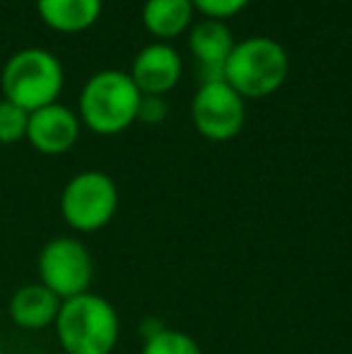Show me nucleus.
I'll return each instance as SVG.
<instances>
[{
    "instance_id": "nucleus-11",
    "label": "nucleus",
    "mask_w": 352,
    "mask_h": 354,
    "mask_svg": "<svg viewBox=\"0 0 352 354\" xmlns=\"http://www.w3.org/2000/svg\"><path fill=\"white\" fill-rule=\"evenodd\" d=\"M61 304L63 301L48 287H44L41 282H32L15 289V294L10 297L8 304V313L10 321L17 328L41 330V328H48L56 323Z\"/></svg>"
},
{
    "instance_id": "nucleus-6",
    "label": "nucleus",
    "mask_w": 352,
    "mask_h": 354,
    "mask_svg": "<svg viewBox=\"0 0 352 354\" xmlns=\"http://www.w3.org/2000/svg\"><path fill=\"white\" fill-rule=\"evenodd\" d=\"M39 282L48 287L61 301L89 292L94 275V263L89 248L80 239L58 236L51 239L39 253Z\"/></svg>"
},
{
    "instance_id": "nucleus-3",
    "label": "nucleus",
    "mask_w": 352,
    "mask_h": 354,
    "mask_svg": "<svg viewBox=\"0 0 352 354\" xmlns=\"http://www.w3.org/2000/svg\"><path fill=\"white\" fill-rule=\"evenodd\" d=\"M290 73L285 46L270 37H251L234 44L225 66V82L244 99H263L282 87Z\"/></svg>"
},
{
    "instance_id": "nucleus-15",
    "label": "nucleus",
    "mask_w": 352,
    "mask_h": 354,
    "mask_svg": "<svg viewBox=\"0 0 352 354\" xmlns=\"http://www.w3.org/2000/svg\"><path fill=\"white\" fill-rule=\"evenodd\" d=\"M29 111L3 99L0 102V145H12L27 138Z\"/></svg>"
},
{
    "instance_id": "nucleus-8",
    "label": "nucleus",
    "mask_w": 352,
    "mask_h": 354,
    "mask_svg": "<svg viewBox=\"0 0 352 354\" xmlns=\"http://www.w3.org/2000/svg\"><path fill=\"white\" fill-rule=\"evenodd\" d=\"M80 138V118L63 104H48L29 113L27 140L41 154H66Z\"/></svg>"
},
{
    "instance_id": "nucleus-4",
    "label": "nucleus",
    "mask_w": 352,
    "mask_h": 354,
    "mask_svg": "<svg viewBox=\"0 0 352 354\" xmlns=\"http://www.w3.org/2000/svg\"><path fill=\"white\" fill-rule=\"evenodd\" d=\"M66 84L63 66L46 48H22L8 58L0 75L3 99L22 106L24 111H37L56 104Z\"/></svg>"
},
{
    "instance_id": "nucleus-10",
    "label": "nucleus",
    "mask_w": 352,
    "mask_h": 354,
    "mask_svg": "<svg viewBox=\"0 0 352 354\" xmlns=\"http://www.w3.org/2000/svg\"><path fill=\"white\" fill-rule=\"evenodd\" d=\"M232 32L222 19H203L191 29L188 48L198 63V80L203 82H217L225 80V66L234 48Z\"/></svg>"
},
{
    "instance_id": "nucleus-14",
    "label": "nucleus",
    "mask_w": 352,
    "mask_h": 354,
    "mask_svg": "<svg viewBox=\"0 0 352 354\" xmlns=\"http://www.w3.org/2000/svg\"><path fill=\"white\" fill-rule=\"evenodd\" d=\"M140 354H203L201 345L188 333L174 328H157L147 333Z\"/></svg>"
},
{
    "instance_id": "nucleus-13",
    "label": "nucleus",
    "mask_w": 352,
    "mask_h": 354,
    "mask_svg": "<svg viewBox=\"0 0 352 354\" xmlns=\"http://www.w3.org/2000/svg\"><path fill=\"white\" fill-rule=\"evenodd\" d=\"M193 12L196 8L191 0H147L142 5V24L157 41L167 44L186 32Z\"/></svg>"
},
{
    "instance_id": "nucleus-12",
    "label": "nucleus",
    "mask_w": 352,
    "mask_h": 354,
    "mask_svg": "<svg viewBox=\"0 0 352 354\" xmlns=\"http://www.w3.org/2000/svg\"><path fill=\"white\" fill-rule=\"evenodd\" d=\"M104 0H37L39 17L63 34L85 32L99 19Z\"/></svg>"
},
{
    "instance_id": "nucleus-5",
    "label": "nucleus",
    "mask_w": 352,
    "mask_h": 354,
    "mask_svg": "<svg viewBox=\"0 0 352 354\" xmlns=\"http://www.w3.org/2000/svg\"><path fill=\"white\" fill-rule=\"evenodd\" d=\"M118 210V188L104 171H82L61 193V214L75 232L104 229Z\"/></svg>"
},
{
    "instance_id": "nucleus-7",
    "label": "nucleus",
    "mask_w": 352,
    "mask_h": 354,
    "mask_svg": "<svg viewBox=\"0 0 352 354\" xmlns=\"http://www.w3.org/2000/svg\"><path fill=\"white\" fill-rule=\"evenodd\" d=\"M191 118L196 131L212 142L234 140L246 121L244 97L225 80L203 82L191 102Z\"/></svg>"
},
{
    "instance_id": "nucleus-17",
    "label": "nucleus",
    "mask_w": 352,
    "mask_h": 354,
    "mask_svg": "<svg viewBox=\"0 0 352 354\" xmlns=\"http://www.w3.org/2000/svg\"><path fill=\"white\" fill-rule=\"evenodd\" d=\"M167 102L165 97H155V94H142L140 109H138V121L142 123H162L167 118Z\"/></svg>"
},
{
    "instance_id": "nucleus-16",
    "label": "nucleus",
    "mask_w": 352,
    "mask_h": 354,
    "mask_svg": "<svg viewBox=\"0 0 352 354\" xmlns=\"http://www.w3.org/2000/svg\"><path fill=\"white\" fill-rule=\"evenodd\" d=\"M193 8L201 10L207 19H222L225 22L227 17H234L241 10L249 5V0H191Z\"/></svg>"
},
{
    "instance_id": "nucleus-1",
    "label": "nucleus",
    "mask_w": 352,
    "mask_h": 354,
    "mask_svg": "<svg viewBox=\"0 0 352 354\" xmlns=\"http://www.w3.org/2000/svg\"><path fill=\"white\" fill-rule=\"evenodd\" d=\"M53 326L66 354H111L121 337L113 304L92 292L66 299Z\"/></svg>"
},
{
    "instance_id": "nucleus-9",
    "label": "nucleus",
    "mask_w": 352,
    "mask_h": 354,
    "mask_svg": "<svg viewBox=\"0 0 352 354\" xmlns=\"http://www.w3.org/2000/svg\"><path fill=\"white\" fill-rule=\"evenodd\" d=\"M128 75L136 82V87L140 89V94L165 97L181 80V56L169 44L155 41L138 51Z\"/></svg>"
},
{
    "instance_id": "nucleus-2",
    "label": "nucleus",
    "mask_w": 352,
    "mask_h": 354,
    "mask_svg": "<svg viewBox=\"0 0 352 354\" xmlns=\"http://www.w3.org/2000/svg\"><path fill=\"white\" fill-rule=\"evenodd\" d=\"M140 89L123 71H99L80 92V118L97 136H118L138 121Z\"/></svg>"
},
{
    "instance_id": "nucleus-18",
    "label": "nucleus",
    "mask_w": 352,
    "mask_h": 354,
    "mask_svg": "<svg viewBox=\"0 0 352 354\" xmlns=\"http://www.w3.org/2000/svg\"><path fill=\"white\" fill-rule=\"evenodd\" d=\"M0 354H3V345H0Z\"/></svg>"
}]
</instances>
